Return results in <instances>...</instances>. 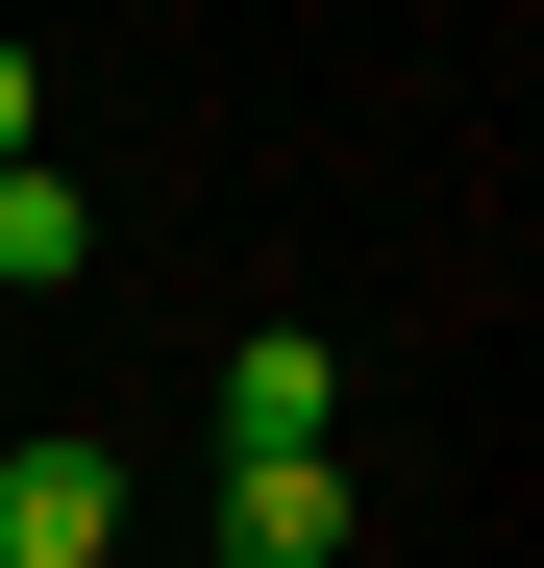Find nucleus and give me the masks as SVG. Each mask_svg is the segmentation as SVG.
<instances>
[{
    "mask_svg": "<svg viewBox=\"0 0 544 568\" xmlns=\"http://www.w3.org/2000/svg\"><path fill=\"white\" fill-rule=\"evenodd\" d=\"M124 544V469L100 445H0V568H100Z\"/></svg>",
    "mask_w": 544,
    "mask_h": 568,
    "instance_id": "nucleus-2",
    "label": "nucleus"
},
{
    "mask_svg": "<svg viewBox=\"0 0 544 568\" xmlns=\"http://www.w3.org/2000/svg\"><path fill=\"white\" fill-rule=\"evenodd\" d=\"M74 272H100V223H74V173L26 149V173H0V297H74Z\"/></svg>",
    "mask_w": 544,
    "mask_h": 568,
    "instance_id": "nucleus-4",
    "label": "nucleus"
},
{
    "mask_svg": "<svg viewBox=\"0 0 544 568\" xmlns=\"http://www.w3.org/2000/svg\"><path fill=\"white\" fill-rule=\"evenodd\" d=\"M26 124H50V74H26V50H0V173H26Z\"/></svg>",
    "mask_w": 544,
    "mask_h": 568,
    "instance_id": "nucleus-5",
    "label": "nucleus"
},
{
    "mask_svg": "<svg viewBox=\"0 0 544 568\" xmlns=\"http://www.w3.org/2000/svg\"><path fill=\"white\" fill-rule=\"evenodd\" d=\"M322 420H346V346H322V322H248V346H223V469H298Z\"/></svg>",
    "mask_w": 544,
    "mask_h": 568,
    "instance_id": "nucleus-1",
    "label": "nucleus"
},
{
    "mask_svg": "<svg viewBox=\"0 0 544 568\" xmlns=\"http://www.w3.org/2000/svg\"><path fill=\"white\" fill-rule=\"evenodd\" d=\"M223 568H346V469L298 445V469H223V519H199Z\"/></svg>",
    "mask_w": 544,
    "mask_h": 568,
    "instance_id": "nucleus-3",
    "label": "nucleus"
}]
</instances>
